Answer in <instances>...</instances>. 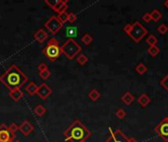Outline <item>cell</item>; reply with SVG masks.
<instances>
[{
    "label": "cell",
    "instance_id": "cell-20",
    "mask_svg": "<svg viewBox=\"0 0 168 142\" xmlns=\"http://www.w3.org/2000/svg\"><path fill=\"white\" fill-rule=\"evenodd\" d=\"M159 52H160V49L157 46H152L147 49V53L152 57H155Z\"/></svg>",
    "mask_w": 168,
    "mask_h": 142
},
{
    "label": "cell",
    "instance_id": "cell-33",
    "mask_svg": "<svg viewBox=\"0 0 168 142\" xmlns=\"http://www.w3.org/2000/svg\"><path fill=\"white\" fill-rule=\"evenodd\" d=\"M58 1H59V0H52V1H50V0H45L44 3H45L46 5H47L49 8H51L52 10H54V8L56 7Z\"/></svg>",
    "mask_w": 168,
    "mask_h": 142
},
{
    "label": "cell",
    "instance_id": "cell-38",
    "mask_svg": "<svg viewBox=\"0 0 168 142\" xmlns=\"http://www.w3.org/2000/svg\"><path fill=\"white\" fill-rule=\"evenodd\" d=\"M164 6H165L167 8V10H168V0H166V1L164 2Z\"/></svg>",
    "mask_w": 168,
    "mask_h": 142
},
{
    "label": "cell",
    "instance_id": "cell-26",
    "mask_svg": "<svg viewBox=\"0 0 168 142\" xmlns=\"http://www.w3.org/2000/svg\"><path fill=\"white\" fill-rule=\"evenodd\" d=\"M115 116L117 118H119V120H123V118L126 117L127 116V112L124 109H117V110L115 112Z\"/></svg>",
    "mask_w": 168,
    "mask_h": 142
},
{
    "label": "cell",
    "instance_id": "cell-24",
    "mask_svg": "<svg viewBox=\"0 0 168 142\" xmlns=\"http://www.w3.org/2000/svg\"><path fill=\"white\" fill-rule=\"evenodd\" d=\"M81 41H82V42L84 43V45H86V46H89L91 45V43L92 42V41H93V39H92V37L89 34H85L83 37L81 38Z\"/></svg>",
    "mask_w": 168,
    "mask_h": 142
},
{
    "label": "cell",
    "instance_id": "cell-13",
    "mask_svg": "<svg viewBox=\"0 0 168 142\" xmlns=\"http://www.w3.org/2000/svg\"><path fill=\"white\" fill-rule=\"evenodd\" d=\"M121 101H122L126 106H130L133 104V102L135 101V96L130 92V91H127V92H125L122 95Z\"/></svg>",
    "mask_w": 168,
    "mask_h": 142
},
{
    "label": "cell",
    "instance_id": "cell-29",
    "mask_svg": "<svg viewBox=\"0 0 168 142\" xmlns=\"http://www.w3.org/2000/svg\"><path fill=\"white\" fill-rule=\"evenodd\" d=\"M157 32L160 35H165L168 32V27L166 24H161L157 27Z\"/></svg>",
    "mask_w": 168,
    "mask_h": 142
},
{
    "label": "cell",
    "instance_id": "cell-5",
    "mask_svg": "<svg viewBox=\"0 0 168 142\" xmlns=\"http://www.w3.org/2000/svg\"><path fill=\"white\" fill-rule=\"evenodd\" d=\"M108 131H109V137L104 142H138L135 138L127 136L120 129H116L114 131L111 127H109Z\"/></svg>",
    "mask_w": 168,
    "mask_h": 142
},
{
    "label": "cell",
    "instance_id": "cell-41",
    "mask_svg": "<svg viewBox=\"0 0 168 142\" xmlns=\"http://www.w3.org/2000/svg\"><path fill=\"white\" fill-rule=\"evenodd\" d=\"M83 142H87V141H83Z\"/></svg>",
    "mask_w": 168,
    "mask_h": 142
},
{
    "label": "cell",
    "instance_id": "cell-21",
    "mask_svg": "<svg viewBox=\"0 0 168 142\" xmlns=\"http://www.w3.org/2000/svg\"><path fill=\"white\" fill-rule=\"evenodd\" d=\"M135 70H136V72L140 74V75H144V74H146L147 73V67L144 64V63H139L138 65H137L135 67Z\"/></svg>",
    "mask_w": 168,
    "mask_h": 142
},
{
    "label": "cell",
    "instance_id": "cell-15",
    "mask_svg": "<svg viewBox=\"0 0 168 142\" xmlns=\"http://www.w3.org/2000/svg\"><path fill=\"white\" fill-rule=\"evenodd\" d=\"M9 96L12 98L14 101L18 102V101H20L21 99L23 98L24 94H23L21 89H16V90H11V91H9Z\"/></svg>",
    "mask_w": 168,
    "mask_h": 142
},
{
    "label": "cell",
    "instance_id": "cell-37",
    "mask_svg": "<svg viewBox=\"0 0 168 142\" xmlns=\"http://www.w3.org/2000/svg\"><path fill=\"white\" fill-rule=\"evenodd\" d=\"M47 43H48V45H59V42H58L56 39L51 38V39H50L49 41H48Z\"/></svg>",
    "mask_w": 168,
    "mask_h": 142
},
{
    "label": "cell",
    "instance_id": "cell-25",
    "mask_svg": "<svg viewBox=\"0 0 168 142\" xmlns=\"http://www.w3.org/2000/svg\"><path fill=\"white\" fill-rule=\"evenodd\" d=\"M158 39L157 38L155 37L154 35H150L147 39V43L150 46H156V43H157Z\"/></svg>",
    "mask_w": 168,
    "mask_h": 142
},
{
    "label": "cell",
    "instance_id": "cell-9",
    "mask_svg": "<svg viewBox=\"0 0 168 142\" xmlns=\"http://www.w3.org/2000/svg\"><path fill=\"white\" fill-rule=\"evenodd\" d=\"M154 131L159 137H161L164 141L168 142V123L161 120L155 126Z\"/></svg>",
    "mask_w": 168,
    "mask_h": 142
},
{
    "label": "cell",
    "instance_id": "cell-32",
    "mask_svg": "<svg viewBox=\"0 0 168 142\" xmlns=\"http://www.w3.org/2000/svg\"><path fill=\"white\" fill-rule=\"evenodd\" d=\"M160 85H161V87H163V88L168 92V74L165 75V76L160 80Z\"/></svg>",
    "mask_w": 168,
    "mask_h": 142
},
{
    "label": "cell",
    "instance_id": "cell-19",
    "mask_svg": "<svg viewBox=\"0 0 168 142\" xmlns=\"http://www.w3.org/2000/svg\"><path fill=\"white\" fill-rule=\"evenodd\" d=\"M89 98L91 99L92 101L95 102L100 98V92L96 89H92L89 93Z\"/></svg>",
    "mask_w": 168,
    "mask_h": 142
},
{
    "label": "cell",
    "instance_id": "cell-16",
    "mask_svg": "<svg viewBox=\"0 0 168 142\" xmlns=\"http://www.w3.org/2000/svg\"><path fill=\"white\" fill-rule=\"evenodd\" d=\"M138 102H139V104L143 106V108H146V106L150 103V98L148 97L147 94L143 93V94L141 95V96L138 98Z\"/></svg>",
    "mask_w": 168,
    "mask_h": 142
},
{
    "label": "cell",
    "instance_id": "cell-11",
    "mask_svg": "<svg viewBox=\"0 0 168 142\" xmlns=\"http://www.w3.org/2000/svg\"><path fill=\"white\" fill-rule=\"evenodd\" d=\"M34 125L30 123L28 120H25L22 122L21 125H19V130L21 131L22 134H24L25 136H29L31 133L34 131Z\"/></svg>",
    "mask_w": 168,
    "mask_h": 142
},
{
    "label": "cell",
    "instance_id": "cell-17",
    "mask_svg": "<svg viewBox=\"0 0 168 142\" xmlns=\"http://www.w3.org/2000/svg\"><path fill=\"white\" fill-rule=\"evenodd\" d=\"M37 88H38V86L36 84V83H34V82H30L29 84L27 85V87H26V91L28 92L29 95H31V96H34V95L37 94Z\"/></svg>",
    "mask_w": 168,
    "mask_h": 142
},
{
    "label": "cell",
    "instance_id": "cell-1",
    "mask_svg": "<svg viewBox=\"0 0 168 142\" xmlns=\"http://www.w3.org/2000/svg\"><path fill=\"white\" fill-rule=\"evenodd\" d=\"M29 81L28 76L15 64H12L7 69L1 76H0V82L3 85L11 90L21 89Z\"/></svg>",
    "mask_w": 168,
    "mask_h": 142
},
{
    "label": "cell",
    "instance_id": "cell-4",
    "mask_svg": "<svg viewBox=\"0 0 168 142\" xmlns=\"http://www.w3.org/2000/svg\"><path fill=\"white\" fill-rule=\"evenodd\" d=\"M148 33L147 29H146L140 22L136 21L134 24H132L131 30L128 33V36L130 37L135 42H140L144 37H146V35Z\"/></svg>",
    "mask_w": 168,
    "mask_h": 142
},
{
    "label": "cell",
    "instance_id": "cell-14",
    "mask_svg": "<svg viewBox=\"0 0 168 142\" xmlns=\"http://www.w3.org/2000/svg\"><path fill=\"white\" fill-rule=\"evenodd\" d=\"M67 9H68V0H59L53 11H55L56 13H62V12H66Z\"/></svg>",
    "mask_w": 168,
    "mask_h": 142
},
{
    "label": "cell",
    "instance_id": "cell-2",
    "mask_svg": "<svg viewBox=\"0 0 168 142\" xmlns=\"http://www.w3.org/2000/svg\"><path fill=\"white\" fill-rule=\"evenodd\" d=\"M91 136H92L91 130L79 120H76L64 131L65 140L70 142L87 141L88 138H89Z\"/></svg>",
    "mask_w": 168,
    "mask_h": 142
},
{
    "label": "cell",
    "instance_id": "cell-40",
    "mask_svg": "<svg viewBox=\"0 0 168 142\" xmlns=\"http://www.w3.org/2000/svg\"><path fill=\"white\" fill-rule=\"evenodd\" d=\"M14 142H20V141H18V140H14Z\"/></svg>",
    "mask_w": 168,
    "mask_h": 142
},
{
    "label": "cell",
    "instance_id": "cell-28",
    "mask_svg": "<svg viewBox=\"0 0 168 142\" xmlns=\"http://www.w3.org/2000/svg\"><path fill=\"white\" fill-rule=\"evenodd\" d=\"M67 36L70 39H73L77 36V28L75 27H69L67 28Z\"/></svg>",
    "mask_w": 168,
    "mask_h": 142
},
{
    "label": "cell",
    "instance_id": "cell-27",
    "mask_svg": "<svg viewBox=\"0 0 168 142\" xmlns=\"http://www.w3.org/2000/svg\"><path fill=\"white\" fill-rule=\"evenodd\" d=\"M88 61H89L88 56L86 54H83V53L79 54V56H78V58H77V62L79 63L80 65H85Z\"/></svg>",
    "mask_w": 168,
    "mask_h": 142
},
{
    "label": "cell",
    "instance_id": "cell-8",
    "mask_svg": "<svg viewBox=\"0 0 168 142\" xmlns=\"http://www.w3.org/2000/svg\"><path fill=\"white\" fill-rule=\"evenodd\" d=\"M16 135L12 134L5 123L0 124V142H13Z\"/></svg>",
    "mask_w": 168,
    "mask_h": 142
},
{
    "label": "cell",
    "instance_id": "cell-30",
    "mask_svg": "<svg viewBox=\"0 0 168 142\" xmlns=\"http://www.w3.org/2000/svg\"><path fill=\"white\" fill-rule=\"evenodd\" d=\"M8 129H9V131L12 133V134H15L16 135V132L19 130V125L16 124L15 122H12L9 126H8Z\"/></svg>",
    "mask_w": 168,
    "mask_h": 142
},
{
    "label": "cell",
    "instance_id": "cell-6",
    "mask_svg": "<svg viewBox=\"0 0 168 142\" xmlns=\"http://www.w3.org/2000/svg\"><path fill=\"white\" fill-rule=\"evenodd\" d=\"M42 53H44V56L47 57L50 61H55L62 54L61 46L59 45H48L47 43V46L42 49Z\"/></svg>",
    "mask_w": 168,
    "mask_h": 142
},
{
    "label": "cell",
    "instance_id": "cell-12",
    "mask_svg": "<svg viewBox=\"0 0 168 142\" xmlns=\"http://www.w3.org/2000/svg\"><path fill=\"white\" fill-rule=\"evenodd\" d=\"M34 39H36L37 42L42 43V42H44L46 39H48V33H47V32H45L44 29H40V30H37L36 33H34Z\"/></svg>",
    "mask_w": 168,
    "mask_h": 142
},
{
    "label": "cell",
    "instance_id": "cell-23",
    "mask_svg": "<svg viewBox=\"0 0 168 142\" xmlns=\"http://www.w3.org/2000/svg\"><path fill=\"white\" fill-rule=\"evenodd\" d=\"M68 14L67 12H62V13H58V15L56 16L58 21H59L62 25H64L66 22H68Z\"/></svg>",
    "mask_w": 168,
    "mask_h": 142
},
{
    "label": "cell",
    "instance_id": "cell-31",
    "mask_svg": "<svg viewBox=\"0 0 168 142\" xmlns=\"http://www.w3.org/2000/svg\"><path fill=\"white\" fill-rule=\"evenodd\" d=\"M40 74V77L41 79H44V80H46V79H48L50 77V75H51V72L48 70H44V71H41V72H38Z\"/></svg>",
    "mask_w": 168,
    "mask_h": 142
},
{
    "label": "cell",
    "instance_id": "cell-34",
    "mask_svg": "<svg viewBox=\"0 0 168 142\" xmlns=\"http://www.w3.org/2000/svg\"><path fill=\"white\" fill-rule=\"evenodd\" d=\"M76 20H77V15L75 13H73V12H71V13H69L68 14V22L69 23H75L76 22Z\"/></svg>",
    "mask_w": 168,
    "mask_h": 142
},
{
    "label": "cell",
    "instance_id": "cell-35",
    "mask_svg": "<svg viewBox=\"0 0 168 142\" xmlns=\"http://www.w3.org/2000/svg\"><path fill=\"white\" fill-rule=\"evenodd\" d=\"M142 19H143V21H144L146 23H150V21H152L150 13H144V14L142 16Z\"/></svg>",
    "mask_w": 168,
    "mask_h": 142
},
{
    "label": "cell",
    "instance_id": "cell-10",
    "mask_svg": "<svg viewBox=\"0 0 168 142\" xmlns=\"http://www.w3.org/2000/svg\"><path fill=\"white\" fill-rule=\"evenodd\" d=\"M51 93H52V89L47 84H45V83H41L37 88V95H38V97L42 99V100H46L51 95Z\"/></svg>",
    "mask_w": 168,
    "mask_h": 142
},
{
    "label": "cell",
    "instance_id": "cell-18",
    "mask_svg": "<svg viewBox=\"0 0 168 142\" xmlns=\"http://www.w3.org/2000/svg\"><path fill=\"white\" fill-rule=\"evenodd\" d=\"M34 114H36L37 117H40L44 116V114H45L46 109H45L42 105H37V106H34Z\"/></svg>",
    "mask_w": 168,
    "mask_h": 142
},
{
    "label": "cell",
    "instance_id": "cell-36",
    "mask_svg": "<svg viewBox=\"0 0 168 142\" xmlns=\"http://www.w3.org/2000/svg\"><path fill=\"white\" fill-rule=\"evenodd\" d=\"M38 68V72H41V71H44V70H48V66L46 63L42 62V63H40V65L37 66Z\"/></svg>",
    "mask_w": 168,
    "mask_h": 142
},
{
    "label": "cell",
    "instance_id": "cell-3",
    "mask_svg": "<svg viewBox=\"0 0 168 142\" xmlns=\"http://www.w3.org/2000/svg\"><path fill=\"white\" fill-rule=\"evenodd\" d=\"M61 51L68 59L72 60V59L75 58L77 55H79V53L82 51V46L75 41V39H69L63 43V46H61Z\"/></svg>",
    "mask_w": 168,
    "mask_h": 142
},
{
    "label": "cell",
    "instance_id": "cell-22",
    "mask_svg": "<svg viewBox=\"0 0 168 142\" xmlns=\"http://www.w3.org/2000/svg\"><path fill=\"white\" fill-rule=\"evenodd\" d=\"M151 16V20H153L154 22H158L160 19L162 18V14L160 13L158 9H153L150 13Z\"/></svg>",
    "mask_w": 168,
    "mask_h": 142
},
{
    "label": "cell",
    "instance_id": "cell-39",
    "mask_svg": "<svg viewBox=\"0 0 168 142\" xmlns=\"http://www.w3.org/2000/svg\"><path fill=\"white\" fill-rule=\"evenodd\" d=\"M162 120H163L164 122H166V123H168V116H167V117H166L165 118H163Z\"/></svg>",
    "mask_w": 168,
    "mask_h": 142
},
{
    "label": "cell",
    "instance_id": "cell-7",
    "mask_svg": "<svg viewBox=\"0 0 168 142\" xmlns=\"http://www.w3.org/2000/svg\"><path fill=\"white\" fill-rule=\"evenodd\" d=\"M44 27L47 29L48 32H50L51 35H56L58 32L63 28V25L58 21L56 16H51V17L44 23Z\"/></svg>",
    "mask_w": 168,
    "mask_h": 142
}]
</instances>
